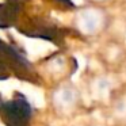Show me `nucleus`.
<instances>
[{
  "mask_svg": "<svg viewBox=\"0 0 126 126\" xmlns=\"http://www.w3.org/2000/svg\"><path fill=\"white\" fill-rule=\"evenodd\" d=\"M22 33H25L26 35L30 37H38L42 39H49L52 42L58 44L57 39H60V31L54 27V26L49 25L46 22H31L30 25L23 26L22 29H19Z\"/></svg>",
  "mask_w": 126,
  "mask_h": 126,
  "instance_id": "obj_3",
  "label": "nucleus"
},
{
  "mask_svg": "<svg viewBox=\"0 0 126 126\" xmlns=\"http://www.w3.org/2000/svg\"><path fill=\"white\" fill-rule=\"evenodd\" d=\"M16 76L27 81H37L31 64L16 49L0 39V80Z\"/></svg>",
  "mask_w": 126,
  "mask_h": 126,
  "instance_id": "obj_1",
  "label": "nucleus"
},
{
  "mask_svg": "<svg viewBox=\"0 0 126 126\" xmlns=\"http://www.w3.org/2000/svg\"><path fill=\"white\" fill-rule=\"evenodd\" d=\"M31 114V106L23 95L16 94L10 100L0 98V118L6 126H29Z\"/></svg>",
  "mask_w": 126,
  "mask_h": 126,
  "instance_id": "obj_2",
  "label": "nucleus"
},
{
  "mask_svg": "<svg viewBox=\"0 0 126 126\" xmlns=\"http://www.w3.org/2000/svg\"><path fill=\"white\" fill-rule=\"evenodd\" d=\"M10 3H19V1H22V0H8Z\"/></svg>",
  "mask_w": 126,
  "mask_h": 126,
  "instance_id": "obj_5",
  "label": "nucleus"
},
{
  "mask_svg": "<svg viewBox=\"0 0 126 126\" xmlns=\"http://www.w3.org/2000/svg\"><path fill=\"white\" fill-rule=\"evenodd\" d=\"M19 15L18 3H6L0 6V29H7L15 25Z\"/></svg>",
  "mask_w": 126,
  "mask_h": 126,
  "instance_id": "obj_4",
  "label": "nucleus"
}]
</instances>
